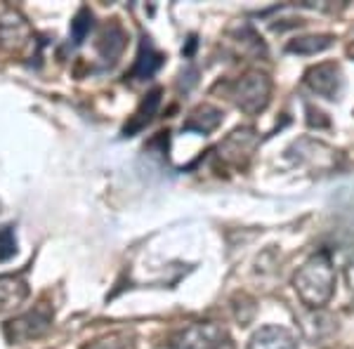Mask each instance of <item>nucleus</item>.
<instances>
[{"label":"nucleus","instance_id":"obj_6","mask_svg":"<svg viewBox=\"0 0 354 349\" xmlns=\"http://www.w3.org/2000/svg\"><path fill=\"white\" fill-rule=\"evenodd\" d=\"M258 147V135L250 128H239L218 144V158L227 165H243Z\"/></svg>","mask_w":354,"mask_h":349},{"label":"nucleus","instance_id":"obj_7","mask_svg":"<svg viewBox=\"0 0 354 349\" xmlns=\"http://www.w3.org/2000/svg\"><path fill=\"white\" fill-rule=\"evenodd\" d=\"M305 83L312 93L326 97V100H338L342 90V71L338 64L326 62V64L312 66L305 76Z\"/></svg>","mask_w":354,"mask_h":349},{"label":"nucleus","instance_id":"obj_2","mask_svg":"<svg viewBox=\"0 0 354 349\" xmlns=\"http://www.w3.org/2000/svg\"><path fill=\"white\" fill-rule=\"evenodd\" d=\"M53 317H55L53 307H50L48 302H41V305L28 309L21 317L10 319V321L5 323L3 333L8 337L10 345H21V342L36 340V337L48 333L50 326H53Z\"/></svg>","mask_w":354,"mask_h":349},{"label":"nucleus","instance_id":"obj_17","mask_svg":"<svg viewBox=\"0 0 354 349\" xmlns=\"http://www.w3.org/2000/svg\"><path fill=\"white\" fill-rule=\"evenodd\" d=\"M85 349H123V342H116V340H100V342H93Z\"/></svg>","mask_w":354,"mask_h":349},{"label":"nucleus","instance_id":"obj_8","mask_svg":"<svg viewBox=\"0 0 354 349\" xmlns=\"http://www.w3.org/2000/svg\"><path fill=\"white\" fill-rule=\"evenodd\" d=\"M248 349H298V342L293 333L281 326H265L250 337Z\"/></svg>","mask_w":354,"mask_h":349},{"label":"nucleus","instance_id":"obj_12","mask_svg":"<svg viewBox=\"0 0 354 349\" xmlns=\"http://www.w3.org/2000/svg\"><path fill=\"white\" fill-rule=\"evenodd\" d=\"M125 31L121 24H116V21H111V24H106L102 28L100 38H97V50H100V55L104 57L106 62H116V57L123 53L125 48Z\"/></svg>","mask_w":354,"mask_h":349},{"label":"nucleus","instance_id":"obj_19","mask_svg":"<svg viewBox=\"0 0 354 349\" xmlns=\"http://www.w3.org/2000/svg\"><path fill=\"white\" fill-rule=\"evenodd\" d=\"M347 53H350V55H352V57H354V43H352V45H350V50H347Z\"/></svg>","mask_w":354,"mask_h":349},{"label":"nucleus","instance_id":"obj_16","mask_svg":"<svg viewBox=\"0 0 354 349\" xmlns=\"http://www.w3.org/2000/svg\"><path fill=\"white\" fill-rule=\"evenodd\" d=\"M17 253V238H15V229L10 225L0 227V262L10 260Z\"/></svg>","mask_w":354,"mask_h":349},{"label":"nucleus","instance_id":"obj_15","mask_svg":"<svg viewBox=\"0 0 354 349\" xmlns=\"http://www.w3.org/2000/svg\"><path fill=\"white\" fill-rule=\"evenodd\" d=\"M90 28H93V12H90L88 8H83L81 12L73 17L71 21V36H73V43H83L85 36L90 33Z\"/></svg>","mask_w":354,"mask_h":349},{"label":"nucleus","instance_id":"obj_14","mask_svg":"<svg viewBox=\"0 0 354 349\" xmlns=\"http://www.w3.org/2000/svg\"><path fill=\"white\" fill-rule=\"evenodd\" d=\"M333 45V36H302L288 43V53H298V55H317L324 53Z\"/></svg>","mask_w":354,"mask_h":349},{"label":"nucleus","instance_id":"obj_10","mask_svg":"<svg viewBox=\"0 0 354 349\" xmlns=\"http://www.w3.org/2000/svg\"><path fill=\"white\" fill-rule=\"evenodd\" d=\"M161 88H156V90H151L149 95L142 100V104L140 109L133 113V118H130L128 123H125V128H123V135L125 137H133L137 135L140 130H145L147 125L151 123V118L156 116V111H158V106H161Z\"/></svg>","mask_w":354,"mask_h":349},{"label":"nucleus","instance_id":"obj_5","mask_svg":"<svg viewBox=\"0 0 354 349\" xmlns=\"http://www.w3.org/2000/svg\"><path fill=\"white\" fill-rule=\"evenodd\" d=\"M33 41V28L17 10H5L0 15V48L10 53H21Z\"/></svg>","mask_w":354,"mask_h":349},{"label":"nucleus","instance_id":"obj_4","mask_svg":"<svg viewBox=\"0 0 354 349\" xmlns=\"http://www.w3.org/2000/svg\"><path fill=\"white\" fill-rule=\"evenodd\" d=\"M170 345L175 349H236L230 333L213 321L189 323L180 333H175Z\"/></svg>","mask_w":354,"mask_h":349},{"label":"nucleus","instance_id":"obj_3","mask_svg":"<svg viewBox=\"0 0 354 349\" xmlns=\"http://www.w3.org/2000/svg\"><path fill=\"white\" fill-rule=\"evenodd\" d=\"M270 95H272V81L262 71L243 73L232 88V97L236 102V106L243 113H248V116H255V113H260L262 109L270 104Z\"/></svg>","mask_w":354,"mask_h":349},{"label":"nucleus","instance_id":"obj_18","mask_svg":"<svg viewBox=\"0 0 354 349\" xmlns=\"http://www.w3.org/2000/svg\"><path fill=\"white\" fill-rule=\"evenodd\" d=\"M345 281L350 285L352 295H354V257H350V262L345 265Z\"/></svg>","mask_w":354,"mask_h":349},{"label":"nucleus","instance_id":"obj_11","mask_svg":"<svg viewBox=\"0 0 354 349\" xmlns=\"http://www.w3.org/2000/svg\"><path fill=\"white\" fill-rule=\"evenodd\" d=\"M220 123H222V111H220V109H215L210 104H201V106H196L189 113V118H187L185 125H182V130H187V133L208 135V133H213Z\"/></svg>","mask_w":354,"mask_h":349},{"label":"nucleus","instance_id":"obj_9","mask_svg":"<svg viewBox=\"0 0 354 349\" xmlns=\"http://www.w3.org/2000/svg\"><path fill=\"white\" fill-rule=\"evenodd\" d=\"M161 64H163V55L153 48V43L149 38H142L140 53H137L135 64L130 68V78H135V81H147V78H151L153 73L161 68Z\"/></svg>","mask_w":354,"mask_h":349},{"label":"nucleus","instance_id":"obj_1","mask_svg":"<svg viewBox=\"0 0 354 349\" xmlns=\"http://www.w3.org/2000/svg\"><path fill=\"white\" fill-rule=\"evenodd\" d=\"M295 293L307 307H324L333 295L335 288V269L328 253H317L302 265L293 276Z\"/></svg>","mask_w":354,"mask_h":349},{"label":"nucleus","instance_id":"obj_13","mask_svg":"<svg viewBox=\"0 0 354 349\" xmlns=\"http://www.w3.org/2000/svg\"><path fill=\"white\" fill-rule=\"evenodd\" d=\"M28 297V285L21 276H0V309H12Z\"/></svg>","mask_w":354,"mask_h":349}]
</instances>
